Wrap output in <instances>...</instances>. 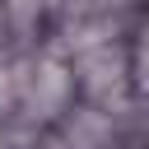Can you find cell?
<instances>
[{"label":"cell","mask_w":149,"mask_h":149,"mask_svg":"<svg viewBox=\"0 0 149 149\" xmlns=\"http://www.w3.org/2000/svg\"><path fill=\"white\" fill-rule=\"evenodd\" d=\"M19 70H23V98H19L23 116L28 121H51L65 107L70 88H74V70L65 61H56V56H42V61L19 65Z\"/></svg>","instance_id":"1"},{"label":"cell","mask_w":149,"mask_h":149,"mask_svg":"<svg viewBox=\"0 0 149 149\" xmlns=\"http://www.w3.org/2000/svg\"><path fill=\"white\" fill-rule=\"evenodd\" d=\"M74 79L79 88L93 98V102H121L126 93V79H130V61L121 47H93V51H79L74 61Z\"/></svg>","instance_id":"2"},{"label":"cell","mask_w":149,"mask_h":149,"mask_svg":"<svg viewBox=\"0 0 149 149\" xmlns=\"http://www.w3.org/2000/svg\"><path fill=\"white\" fill-rule=\"evenodd\" d=\"M65 140H70V149H107L112 144V121L102 112H74L70 126H65Z\"/></svg>","instance_id":"3"},{"label":"cell","mask_w":149,"mask_h":149,"mask_svg":"<svg viewBox=\"0 0 149 149\" xmlns=\"http://www.w3.org/2000/svg\"><path fill=\"white\" fill-rule=\"evenodd\" d=\"M19 98H23V70L14 65H0V116L9 112V107H19Z\"/></svg>","instance_id":"4"},{"label":"cell","mask_w":149,"mask_h":149,"mask_svg":"<svg viewBox=\"0 0 149 149\" xmlns=\"http://www.w3.org/2000/svg\"><path fill=\"white\" fill-rule=\"evenodd\" d=\"M37 14H42V0H9V23L19 33H28L37 23Z\"/></svg>","instance_id":"5"},{"label":"cell","mask_w":149,"mask_h":149,"mask_svg":"<svg viewBox=\"0 0 149 149\" xmlns=\"http://www.w3.org/2000/svg\"><path fill=\"white\" fill-rule=\"evenodd\" d=\"M135 79H140V88L149 93V33H144V47H140V61H135Z\"/></svg>","instance_id":"6"},{"label":"cell","mask_w":149,"mask_h":149,"mask_svg":"<svg viewBox=\"0 0 149 149\" xmlns=\"http://www.w3.org/2000/svg\"><path fill=\"white\" fill-rule=\"evenodd\" d=\"M0 149H5V135H0Z\"/></svg>","instance_id":"7"}]
</instances>
